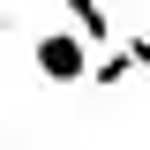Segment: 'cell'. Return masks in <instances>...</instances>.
Segmentation results:
<instances>
[{
	"instance_id": "6da1fadb",
	"label": "cell",
	"mask_w": 150,
	"mask_h": 150,
	"mask_svg": "<svg viewBox=\"0 0 150 150\" xmlns=\"http://www.w3.org/2000/svg\"><path fill=\"white\" fill-rule=\"evenodd\" d=\"M30 68L45 75V83H83V75H90V45H83L75 30H45L30 45Z\"/></svg>"
},
{
	"instance_id": "7a4b0ae2",
	"label": "cell",
	"mask_w": 150,
	"mask_h": 150,
	"mask_svg": "<svg viewBox=\"0 0 150 150\" xmlns=\"http://www.w3.org/2000/svg\"><path fill=\"white\" fill-rule=\"evenodd\" d=\"M60 8H68L75 38H83L90 53H105V45H112V23H105V0H60Z\"/></svg>"
}]
</instances>
